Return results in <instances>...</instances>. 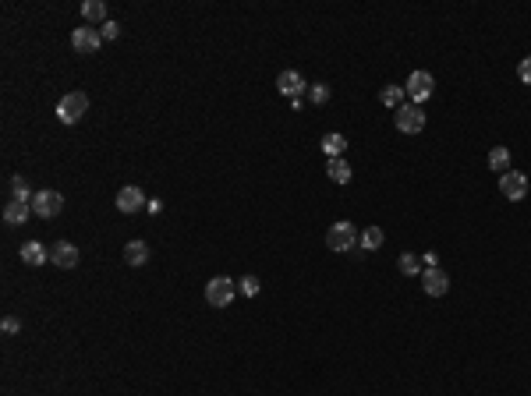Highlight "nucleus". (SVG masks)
<instances>
[{
  "label": "nucleus",
  "instance_id": "nucleus-23",
  "mask_svg": "<svg viewBox=\"0 0 531 396\" xmlns=\"http://www.w3.org/2000/svg\"><path fill=\"white\" fill-rule=\"evenodd\" d=\"M308 99H312L315 106H323V103H330V85H323V82H315V85L308 89Z\"/></svg>",
  "mask_w": 531,
  "mask_h": 396
},
{
  "label": "nucleus",
  "instance_id": "nucleus-24",
  "mask_svg": "<svg viewBox=\"0 0 531 396\" xmlns=\"http://www.w3.org/2000/svg\"><path fill=\"white\" fill-rule=\"evenodd\" d=\"M238 294H245V298H255V294H259V279H255V276H245V279H238Z\"/></svg>",
  "mask_w": 531,
  "mask_h": 396
},
{
  "label": "nucleus",
  "instance_id": "nucleus-16",
  "mask_svg": "<svg viewBox=\"0 0 531 396\" xmlns=\"http://www.w3.org/2000/svg\"><path fill=\"white\" fill-rule=\"evenodd\" d=\"M326 174H330V181H333V184H347V181H351V163H347L344 156H337V159H330Z\"/></svg>",
  "mask_w": 531,
  "mask_h": 396
},
{
  "label": "nucleus",
  "instance_id": "nucleus-15",
  "mask_svg": "<svg viewBox=\"0 0 531 396\" xmlns=\"http://www.w3.org/2000/svg\"><path fill=\"white\" fill-rule=\"evenodd\" d=\"M124 262L128 265H145L149 262V244L145 241H128L124 244Z\"/></svg>",
  "mask_w": 531,
  "mask_h": 396
},
{
  "label": "nucleus",
  "instance_id": "nucleus-7",
  "mask_svg": "<svg viewBox=\"0 0 531 396\" xmlns=\"http://www.w3.org/2000/svg\"><path fill=\"white\" fill-rule=\"evenodd\" d=\"M500 191H503L507 202H521V198H528V177L517 174V170H507L500 177Z\"/></svg>",
  "mask_w": 531,
  "mask_h": 396
},
{
  "label": "nucleus",
  "instance_id": "nucleus-1",
  "mask_svg": "<svg viewBox=\"0 0 531 396\" xmlns=\"http://www.w3.org/2000/svg\"><path fill=\"white\" fill-rule=\"evenodd\" d=\"M234 294H238V279H231V276H212L205 283V301L212 308H227L234 301Z\"/></svg>",
  "mask_w": 531,
  "mask_h": 396
},
{
  "label": "nucleus",
  "instance_id": "nucleus-2",
  "mask_svg": "<svg viewBox=\"0 0 531 396\" xmlns=\"http://www.w3.org/2000/svg\"><path fill=\"white\" fill-rule=\"evenodd\" d=\"M326 244L333 251H358V226L347 223V219H337L326 230Z\"/></svg>",
  "mask_w": 531,
  "mask_h": 396
},
{
  "label": "nucleus",
  "instance_id": "nucleus-12",
  "mask_svg": "<svg viewBox=\"0 0 531 396\" xmlns=\"http://www.w3.org/2000/svg\"><path fill=\"white\" fill-rule=\"evenodd\" d=\"M277 89H280L284 96H291V99H301V92H305V78H301L298 71H280V75H277Z\"/></svg>",
  "mask_w": 531,
  "mask_h": 396
},
{
  "label": "nucleus",
  "instance_id": "nucleus-26",
  "mask_svg": "<svg viewBox=\"0 0 531 396\" xmlns=\"http://www.w3.org/2000/svg\"><path fill=\"white\" fill-rule=\"evenodd\" d=\"M517 78H521L524 85H531V57H524V61L517 64Z\"/></svg>",
  "mask_w": 531,
  "mask_h": 396
},
{
  "label": "nucleus",
  "instance_id": "nucleus-8",
  "mask_svg": "<svg viewBox=\"0 0 531 396\" xmlns=\"http://www.w3.org/2000/svg\"><path fill=\"white\" fill-rule=\"evenodd\" d=\"M61 209H64V195H61V191H39V195L32 198V212L43 216V219H53Z\"/></svg>",
  "mask_w": 531,
  "mask_h": 396
},
{
  "label": "nucleus",
  "instance_id": "nucleus-14",
  "mask_svg": "<svg viewBox=\"0 0 531 396\" xmlns=\"http://www.w3.org/2000/svg\"><path fill=\"white\" fill-rule=\"evenodd\" d=\"M18 255H22V262H25V265H32V269H36V265H46V262H50V248H43L39 241H29V244H22V251H18Z\"/></svg>",
  "mask_w": 531,
  "mask_h": 396
},
{
  "label": "nucleus",
  "instance_id": "nucleus-5",
  "mask_svg": "<svg viewBox=\"0 0 531 396\" xmlns=\"http://www.w3.org/2000/svg\"><path fill=\"white\" fill-rule=\"evenodd\" d=\"M397 131H404V135H418L421 128H425V113H421V106H414V103H404L400 110H397Z\"/></svg>",
  "mask_w": 531,
  "mask_h": 396
},
{
  "label": "nucleus",
  "instance_id": "nucleus-4",
  "mask_svg": "<svg viewBox=\"0 0 531 396\" xmlns=\"http://www.w3.org/2000/svg\"><path fill=\"white\" fill-rule=\"evenodd\" d=\"M404 92L411 96V103H414V106H421L425 99H432V92H436V78H432L429 71H411V75H407Z\"/></svg>",
  "mask_w": 531,
  "mask_h": 396
},
{
  "label": "nucleus",
  "instance_id": "nucleus-13",
  "mask_svg": "<svg viewBox=\"0 0 531 396\" xmlns=\"http://www.w3.org/2000/svg\"><path fill=\"white\" fill-rule=\"evenodd\" d=\"M32 216V202H18V198H11L8 205H4V223L8 226H25V219Z\"/></svg>",
  "mask_w": 531,
  "mask_h": 396
},
{
  "label": "nucleus",
  "instance_id": "nucleus-19",
  "mask_svg": "<svg viewBox=\"0 0 531 396\" xmlns=\"http://www.w3.org/2000/svg\"><path fill=\"white\" fill-rule=\"evenodd\" d=\"M82 18L85 22H110V18H106V4H103V0H85V4H82Z\"/></svg>",
  "mask_w": 531,
  "mask_h": 396
},
{
  "label": "nucleus",
  "instance_id": "nucleus-21",
  "mask_svg": "<svg viewBox=\"0 0 531 396\" xmlns=\"http://www.w3.org/2000/svg\"><path fill=\"white\" fill-rule=\"evenodd\" d=\"M344 149H347V138H344V135H337V131H330V135L323 138V152H326L330 159H337V156H344Z\"/></svg>",
  "mask_w": 531,
  "mask_h": 396
},
{
  "label": "nucleus",
  "instance_id": "nucleus-28",
  "mask_svg": "<svg viewBox=\"0 0 531 396\" xmlns=\"http://www.w3.org/2000/svg\"><path fill=\"white\" fill-rule=\"evenodd\" d=\"M0 325H4V332H22V322H18L15 315H8V318L0 322Z\"/></svg>",
  "mask_w": 531,
  "mask_h": 396
},
{
  "label": "nucleus",
  "instance_id": "nucleus-20",
  "mask_svg": "<svg viewBox=\"0 0 531 396\" xmlns=\"http://www.w3.org/2000/svg\"><path fill=\"white\" fill-rule=\"evenodd\" d=\"M397 269H400L404 276H421V272H425L421 255H414V251H404V255H400V262H397Z\"/></svg>",
  "mask_w": 531,
  "mask_h": 396
},
{
  "label": "nucleus",
  "instance_id": "nucleus-22",
  "mask_svg": "<svg viewBox=\"0 0 531 396\" xmlns=\"http://www.w3.org/2000/svg\"><path fill=\"white\" fill-rule=\"evenodd\" d=\"M489 166L496 170V174L503 177L507 170H510V149H503V145H496L493 152H489Z\"/></svg>",
  "mask_w": 531,
  "mask_h": 396
},
{
  "label": "nucleus",
  "instance_id": "nucleus-10",
  "mask_svg": "<svg viewBox=\"0 0 531 396\" xmlns=\"http://www.w3.org/2000/svg\"><path fill=\"white\" fill-rule=\"evenodd\" d=\"M114 202H117V209H121L124 216H135V212H138L142 205H149V202H145V191H142V188H135V184L121 188Z\"/></svg>",
  "mask_w": 531,
  "mask_h": 396
},
{
  "label": "nucleus",
  "instance_id": "nucleus-18",
  "mask_svg": "<svg viewBox=\"0 0 531 396\" xmlns=\"http://www.w3.org/2000/svg\"><path fill=\"white\" fill-rule=\"evenodd\" d=\"M404 96H407V92H404L400 85H383V89H379V103H383V106H390L393 113L404 106Z\"/></svg>",
  "mask_w": 531,
  "mask_h": 396
},
{
  "label": "nucleus",
  "instance_id": "nucleus-17",
  "mask_svg": "<svg viewBox=\"0 0 531 396\" xmlns=\"http://www.w3.org/2000/svg\"><path fill=\"white\" fill-rule=\"evenodd\" d=\"M376 248H383V230L379 226H365L358 237V251H376Z\"/></svg>",
  "mask_w": 531,
  "mask_h": 396
},
{
  "label": "nucleus",
  "instance_id": "nucleus-3",
  "mask_svg": "<svg viewBox=\"0 0 531 396\" xmlns=\"http://www.w3.org/2000/svg\"><path fill=\"white\" fill-rule=\"evenodd\" d=\"M85 113H89V96H85V92H68V96L57 103V117H61V124H78Z\"/></svg>",
  "mask_w": 531,
  "mask_h": 396
},
{
  "label": "nucleus",
  "instance_id": "nucleus-9",
  "mask_svg": "<svg viewBox=\"0 0 531 396\" xmlns=\"http://www.w3.org/2000/svg\"><path fill=\"white\" fill-rule=\"evenodd\" d=\"M78 248L71 241H57V244H50V262L57 265V269H75L78 265Z\"/></svg>",
  "mask_w": 531,
  "mask_h": 396
},
{
  "label": "nucleus",
  "instance_id": "nucleus-11",
  "mask_svg": "<svg viewBox=\"0 0 531 396\" xmlns=\"http://www.w3.org/2000/svg\"><path fill=\"white\" fill-rule=\"evenodd\" d=\"M71 46H75L78 53H96V50L103 46V36H99V29L82 25V29H75V32H71Z\"/></svg>",
  "mask_w": 531,
  "mask_h": 396
},
{
  "label": "nucleus",
  "instance_id": "nucleus-25",
  "mask_svg": "<svg viewBox=\"0 0 531 396\" xmlns=\"http://www.w3.org/2000/svg\"><path fill=\"white\" fill-rule=\"evenodd\" d=\"M11 188H15V198H18V202H32V198H36V195L29 191V184H25L22 177H15V181H11Z\"/></svg>",
  "mask_w": 531,
  "mask_h": 396
},
{
  "label": "nucleus",
  "instance_id": "nucleus-27",
  "mask_svg": "<svg viewBox=\"0 0 531 396\" xmlns=\"http://www.w3.org/2000/svg\"><path fill=\"white\" fill-rule=\"evenodd\" d=\"M99 36H103V39H117V36H121V25H117V22H106V25H99Z\"/></svg>",
  "mask_w": 531,
  "mask_h": 396
},
{
  "label": "nucleus",
  "instance_id": "nucleus-29",
  "mask_svg": "<svg viewBox=\"0 0 531 396\" xmlns=\"http://www.w3.org/2000/svg\"><path fill=\"white\" fill-rule=\"evenodd\" d=\"M421 265H425V269H432V265H439V255H436V251H425V255H421Z\"/></svg>",
  "mask_w": 531,
  "mask_h": 396
},
{
  "label": "nucleus",
  "instance_id": "nucleus-6",
  "mask_svg": "<svg viewBox=\"0 0 531 396\" xmlns=\"http://www.w3.org/2000/svg\"><path fill=\"white\" fill-rule=\"evenodd\" d=\"M418 279H421V291L429 294V298H443V294L450 291V276H446V272H443L439 265L425 269V272H421Z\"/></svg>",
  "mask_w": 531,
  "mask_h": 396
}]
</instances>
